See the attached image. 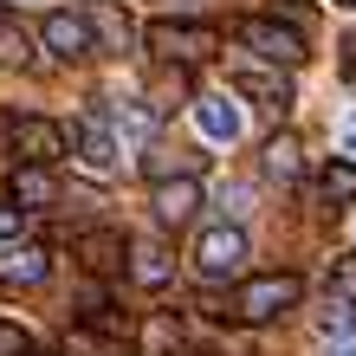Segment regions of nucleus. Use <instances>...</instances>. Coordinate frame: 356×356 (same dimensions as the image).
<instances>
[{
	"label": "nucleus",
	"instance_id": "nucleus-1",
	"mask_svg": "<svg viewBox=\"0 0 356 356\" xmlns=\"http://www.w3.org/2000/svg\"><path fill=\"white\" fill-rule=\"evenodd\" d=\"M143 39H149V52L162 58V65H181V72L188 65H207V58L220 52V33L207 26V19H156Z\"/></svg>",
	"mask_w": 356,
	"mask_h": 356
},
{
	"label": "nucleus",
	"instance_id": "nucleus-2",
	"mask_svg": "<svg viewBox=\"0 0 356 356\" xmlns=\"http://www.w3.org/2000/svg\"><path fill=\"white\" fill-rule=\"evenodd\" d=\"M298 298H305L298 272H266V279H246V285L234 291V318H240V324H279Z\"/></svg>",
	"mask_w": 356,
	"mask_h": 356
},
{
	"label": "nucleus",
	"instance_id": "nucleus-3",
	"mask_svg": "<svg viewBox=\"0 0 356 356\" xmlns=\"http://www.w3.org/2000/svg\"><path fill=\"white\" fill-rule=\"evenodd\" d=\"M7 143H13L19 169H52V162L72 149L65 123H52V117H13V123H7Z\"/></svg>",
	"mask_w": 356,
	"mask_h": 356
},
{
	"label": "nucleus",
	"instance_id": "nucleus-4",
	"mask_svg": "<svg viewBox=\"0 0 356 356\" xmlns=\"http://www.w3.org/2000/svg\"><path fill=\"white\" fill-rule=\"evenodd\" d=\"M240 39L266 58L272 72H279V65L291 72V65H305V58H311V52H305V33L285 26V19H240Z\"/></svg>",
	"mask_w": 356,
	"mask_h": 356
},
{
	"label": "nucleus",
	"instance_id": "nucleus-5",
	"mask_svg": "<svg viewBox=\"0 0 356 356\" xmlns=\"http://www.w3.org/2000/svg\"><path fill=\"white\" fill-rule=\"evenodd\" d=\"M46 279H52V253L39 240L0 246V291H39Z\"/></svg>",
	"mask_w": 356,
	"mask_h": 356
},
{
	"label": "nucleus",
	"instance_id": "nucleus-6",
	"mask_svg": "<svg viewBox=\"0 0 356 356\" xmlns=\"http://www.w3.org/2000/svg\"><path fill=\"white\" fill-rule=\"evenodd\" d=\"M240 259H246V234L240 227H207V234L195 240L201 279H227V272H240Z\"/></svg>",
	"mask_w": 356,
	"mask_h": 356
},
{
	"label": "nucleus",
	"instance_id": "nucleus-7",
	"mask_svg": "<svg viewBox=\"0 0 356 356\" xmlns=\"http://www.w3.org/2000/svg\"><path fill=\"white\" fill-rule=\"evenodd\" d=\"M123 266H130V279L143 291H162V285L175 279V259H169L162 240H130V246H123Z\"/></svg>",
	"mask_w": 356,
	"mask_h": 356
},
{
	"label": "nucleus",
	"instance_id": "nucleus-8",
	"mask_svg": "<svg viewBox=\"0 0 356 356\" xmlns=\"http://www.w3.org/2000/svg\"><path fill=\"white\" fill-rule=\"evenodd\" d=\"M52 201H58V175L52 169H13L7 175V207H19V214H46Z\"/></svg>",
	"mask_w": 356,
	"mask_h": 356
},
{
	"label": "nucleus",
	"instance_id": "nucleus-9",
	"mask_svg": "<svg viewBox=\"0 0 356 356\" xmlns=\"http://www.w3.org/2000/svg\"><path fill=\"white\" fill-rule=\"evenodd\" d=\"M85 33H91L97 52H130V39H136L130 13H117L111 0H91V7H85Z\"/></svg>",
	"mask_w": 356,
	"mask_h": 356
},
{
	"label": "nucleus",
	"instance_id": "nucleus-10",
	"mask_svg": "<svg viewBox=\"0 0 356 356\" xmlns=\"http://www.w3.org/2000/svg\"><path fill=\"white\" fill-rule=\"evenodd\" d=\"M39 39H46V52H58L72 65V58H91V33H85V13H46V26H39Z\"/></svg>",
	"mask_w": 356,
	"mask_h": 356
},
{
	"label": "nucleus",
	"instance_id": "nucleus-11",
	"mask_svg": "<svg viewBox=\"0 0 356 356\" xmlns=\"http://www.w3.org/2000/svg\"><path fill=\"white\" fill-rule=\"evenodd\" d=\"M149 207H156V220H162V227H181V220H195V207H201V181H195V175L156 181Z\"/></svg>",
	"mask_w": 356,
	"mask_h": 356
},
{
	"label": "nucleus",
	"instance_id": "nucleus-12",
	"mask_svg": "<svg viewBox=\"0 0 356 356\" xmlns=\"http://www.w3.org/2000/svg\"><path fill=\"white\" fill-rule=\"evenodd\" d=\"M123 234H111V227H91V234H78L72 240V253H78V266L85 272H123Z\"/></svg>",
	"mask_w": 356,
	"mask_h": 356
},
{
	"label": "nucleus",
	"instance_id": "nucleus-13",
	"mask_svg": "<svg viewBox=\"0 0 356 356\" xmlns=\"http://www.w3.org/2000/svg\"><path fill=\"white\" fill-rule=\"evenodd\" d=\"M234 91L253 97V104H266V111H285V104H291V85H285L279 72H266V65H234Z\"/></svg>",
	"mask_w": 356,
	"mask_h": 356
},
{
	"label": "nucleus",
	"instance_id": "nucleus-14",
	"mask_svg": "<svg viewBox=\"0 0 356 356\" xmlns=\"http://www.w3.org/2000/svg\"><path fill=\"white\" fill-rule=\"evenodd\" d=\"M175 350H181L175 311H149V318L136 324V356H175Z\"/></svg>",
	"mask_w": 356,
	"mask_h": 356
},
{
	"label": "nucleus",
	"instance_id": "nucleus-15",
	"mask_svg": "<svg viewBox=\"0 0 356 356\" xmlns=\"http://www.w3.org/2000/svg\"><path fill=\"white\" fill-rule=\"evenodd\" d=\"M78 169L85 175H117V143H111L104 123H85V130H78Z\"/></svg>",
	"mask_w": 356,
	"mask_h": 356
},
{
	"label": "nucleus",
	"instance_id": "nucleus-16",
	"mask_svg": "<svg viewBox=\"0 0 356 356\" xmlns=\"http://www.w3.org/2000/svg\"><path fill=\"white\" fill-rule=\"evenodd\" d=\"M195 123L207 143H240V111L227 97H195Z\"/></svg>",
	"mask_w": 356,
	"mask_h": 356
},
{
	"label": "nucleus",
	"instance_id": "nucleus-17",
	"mask_svg": "<svg viewBox=\"0 0 356 356\" xmlns=\"http://www.w3.org/2000/svg\"><path fill=\"white\" fill-rule=\"evenodd\" d=\"M318 195H324V201H337V207H356V162H350V156H330V162H324Z\"/></svg>",
	"mask_w": 356,
	"mask_h": 356
},
{
	"label": "nucleus",
	"instance_id": "nucleus-18",
	"mask_svg": "<svg viewBox=\"0 0 356 356\" xmlns=\"http://www.w3.org/2000/svg\"><path fill=\"white\" fill-rule=\"evenodd\" d=\"M65 350L72 356H123V337H117V330H104V324H72Z\"/></svg>",
	"mask_w": 356,
	"mask_h": 356
},
{
	"label": "nucleus",
	"instance_id": "nucleus-19",
	"mask_svg": "<svg viewBox=\"0 0 356 356\" xmlns=\"http://www.w3.org/2000/svg\"><path fill=\"white\" fill-rule=\"evenodd\" d=\"M201 162L207 156H195V149H149V156H143V169H149L156 181H175V175H201Z\"/></svg>",
	"mask_w": 356,
	"mask_h": 356
},
{
	"label": "nucleus",
	"instance_id": "nucleus-20",
	"mask_svg": "<svg viewBox=\"0 0 356 356\" xmlns=\"http://www.w3.org/2000/svg\"><path fill=\"white\" fill-rule=\"evenodd\" d=\"M266 175L279 181V188L298 181V136H272V143H266Z\"/></svg>",
	"mask_w": 356,
	"mask_h": 356
},
{
	"label": "nucleus",
	"instance_id": "nucleus-21",
	"mask_svg": "<svg viewBox=\"0 0 356 356\" xmlns=\"http://www.w3.org/2000/svg\"><path fill=\"white\" fill-rule=\"evenodd\" d=\"M330 291H337V298H356V253L330 259Z\"/></svg>",
	"mask_w": 356,
	"mask_h": 356
},
{
	"label": "nucleus",
	"instance_id": "nucleus-22",
	"mask_svg": "<svg viewBox=\"0 0 356 356\" xmlns=\"http://www.w3.org/2000/svg\"><path fill=\"white\" fill-rule=\"evenodd\" d=\"M0 356H33V337L19 324H0Z\"/></svg>",
	"mask_w": 356,
	"mask_h": 356
},
{
	"label": "nucleus",
	"instance_id": "nucleus-23",
	"mask_svg": "<svg viewBox=\"0 0 356 356\" xmlns=\"http://www.w3.org/2000/svg\"><path fill=\"white\" fill-rule=\"evenodd\" d=\"M19 227H26V214H19V207H7V201H0V240H19Z\"/></svg>",
	"mask_w": 356,
	"mask_h": 356
},
{
	"label": "nucleus",
	"instance_id": "nucleus-24",
	"mask_svg": "<svg viewBox=\"0 0 356 356\" xmlns=\"http://www.w3.org/2000/svg\"><path fill=\"white\" fill-rule=\"evenodd\" d=\"M343 143H350V149H356V117H350V123H343Z\"/></svg>",
	"mask_w": 356,
	"mask_h": 356
},
{
	"label": "nucleus",
	"instance_id": "nucleus-25",
	"mask_svg": "<svg viewBox=\"0 0 356 356\" xmlns=\"http://www.w3.org/2000/svg\"><path fill=\"white\" fill-rule=\"evenodd\" d=\"M330 356H356V343H343V350H330Z\"/></svg>",
	"mask_w": 356,
	"mask_h": 356
},
{
	"label": "nucleus",
	"instance_id": "nucleus-26",
	"mask_svg": "<svg viewBox=\"0 0 356 356\" xmlns=\"http://www.w3.org/2000/svg\"><path fill=\"white\" fill-rule=\"evenodd\" d=\"M195 356H220V350H195Z\"/></svg>",
	"mask_w": 356,
	"mask_h": 356
},
{
	"label": "nucleus",
	"instance_id": "nucleus-27",
	"mask_svg": "<svg viewBox=\"0 0 356 356\" xmlns=\"http://www.w3.org/2000/svg\"><path fill=\"white\" fill-rule=\"evenodd\" d=\"M343 7H356V0H343Z\"/></svg>",
	"mask_w": 356,
	"mask_h": 356
}]
</instances>
